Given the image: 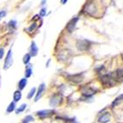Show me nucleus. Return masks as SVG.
Wrapping results in <instances>:
<instances>
[{
    "label": "nucleus",
    "instance_id": "f257e3e1",
    "mask_svg": "<svg viewBox=\"0 0 123 123\" xmlns=\"http://www.w3.org/2000/svg\"><path fill=\"white\" fill-rule=\"evenodd\" d=\"M77 48H78L79 51H85V50H88L89 47H90V42H89L87 40H79L78 41L76 44Z\"/></svg>",
    "mask_w": 123,
    "mask_h": 123
},
{
    "label": "nucleus",
    "instance_id": "f03ea898",
    "mask_svg": "<svg viewBox=\"0 0 123 123\" xmlns=\"http://www.w3.org/2000/svg\"><path fill=\"white\" fill-rule=\"evenodd\" d=\"M12 52H11V49L9 50L8 53H7L6 58H5V60H4V70H8L9 68L12 65Z\"/></svg>",
    "mask_w": 123,
    "mask_h": 123
},
{
    "label": "nucleus",
    "instance_id": "7ed1b4c3",
    "mask_svg": "<svg viewBox=\"0 0 123 123\" xmlns=\"http://www.w3.org/2000/svg\"><path fill=\"white\" fill-rule=\"evenodd\" d=\"M62 96L60 94H54L50 99V106L56 107L61 103Z\"/></svg>",
    "mask_w": 123,
    "mask_h": 123
},
{
    "label": "nucleus",
    "instance_id": "20e7f679",
    "mask_svg": "<svg viewBox=\"0 0 123 123\" xmlns=\"http://www.w3.org/2000/svg\"><path fill=\"white\" fill-rule=\"evenodd\" d=\"M101 81L103 82V84L105 85H113V78H112V74H107L104 76L102 77Z\"/></svg>",
    "mask_w": 123,
    "mask_h": 123
},
{
    "label": "nucleus",
    "instance_id": "39448f33",
    "mask_svg": "<svg viewBox=\"0 0 123 123\" xmlns=\"http://www.w3.org/2000/svg\"><path fill=\"white\" fill-rule=\"evenodd\" d=\"M97 7H96V5H95L94 4H92V3H90V4H87L86 5H85V11H86V13H88L89 15H90V16H94L95 13L97 12Z\"/></svg>",
    "mask_w": 123,
    "mask_h": 123
},
{
    "label": "nucleus",
    "instance_id": "423d86ee",
    "mask_svg": "<svg viewBox=\"0 0 123 123\" xmlns=\"http://www.w3.org/2000/svg\"><path fill=\"white\" fill-rule=\"evenodd\" d=\"M83 78H84V77H83L82 74H75V75L68 76V79L72 81V82L75 83V84H78V83L82 82Z\"/></svg>",
    "mask_w": 123,
    "mask_h": 123
},
{
    "label": "nucleus",
    "instance_id": "0eeeda50",
    "mask_svg": "<svg viewBox=\"0 0 123 123\" xmlns=\"http://www.w3.org/2000/svg\"><path fill=\"white\" fill-rule=\"evenodd\" d=\"M78 21V17H75V18H72V20L68 23L67 26H66V29H67L68 32H70V33H72V31L75 29V28H76V24H77V22Z\"/></svg>",
    "mask_w": 123,
    "mask_h": 123
},
{
    "label": "nucleus",
    "instance_id": "6e6552de",
    "mask_svg": "<svg viewBox=\"0 0 123 123\" xmlns=\"http://www.w3.org/2000/svg\"><path fill=\"white\" fill-rule=\"evenodd\" d=\"M82 92L84 96H86V97H90V96H92L96 93V90H94L93 88L91 87H89V86H85L82 89Z\"/></svg>",
    "mask_w": 123,
    "mask_h": 123
},
{
    "label": "nucleus",
    "instance_id": "1a4fd4ad",
    "mask_svg": "<svg viewBox=\"0 0 123 123\" xmlns=\"http://www.w3.org/2000/svg\"><path fill=\"white\" fill-rule=\"evenodd\" d=\"M109 121H110V114L109 112L103 114L98 119V121L100 123H108Z\"/></svg>",
    "mask_w": 123,
    "mask_h": 123
},
{
    "label": "nucleus",
    "instance_id": "9d476101",
    "mask_svg": "<svg viewBox=\"0 0 123 123\" xmlns=\"http://www.w3.org/2000/svg\"><path fill=\"white\" fill-rule=\"evenodd\" d=\"M44 90H45V84H41L39 86V88H38V91H37V93H36V97H35V102H37V101L41 98Z\"/></svg>",
    "mask_w": 123,
    "mask_h": 123
},
{
    "label": "nucleus",
    "instance_id": "9b49d317",
    "mask_svg": "<svg viewBox=\"0 0 123 123\" xmlns=\"http://www.w3.org/2000/svg\"><path fill=\"white\" fill-rule=\"evenodd\" d=\"M53 113V110H41L39 112H37V115H39L41 118H44V117H48Z\"/></svg>",
    "mask_w": 123,
    "mask_h": 123
},
{
    "label": "nucleus",
    "instance_id": "f8f14e48",
    "mask_svg": "<svg viewBox=\"0 0 123 123\" xmlns=\"http://www.w3.org/2000/svg\"><path fill=\"white\" fill-rule=\"evenodd\" d=\"M30 52H31V55L32 56H36L37 53H38V47H36L35 42H32L31 43V47H30Z\"/></svg>",
    "mask_w": 123,
    "mask_h": 123
},
{
    "label": "nucleus",
    "instance_id": "ddd939ff",
    "mask_svg": "<svg viewBox=\"0 0 123 123\" xmlns=\"http://www.w3.org/2000/svg\"><path fill=\"white\" fill-rule=\"evenodd\" d=\"M22 98V93L20 90H16L14 92V96H13V99L15 102H18L20 101V99Z\"/></svg>",
    "mask_w": 123,
    "mask_h": 123
},
{
    "label": "nucleus",
    "instance_id": "4468645a",
    "mask_svg": "<svg viewBox=\"0 0 123 123\" xmlns=\"http://www.w3.org/2000/svg\"><path fill=\"white\" fill-rule=\"evenodd\" d=\"M27 83H28V81H27L26 78H22V79L19 81V84H18V87L20 90H23V89L25 88V86H26Z\"/></svg>",
    "mask_w": 123,
    "mask_h": 123
},
{
    "label": "nucleus",
    "instance_id": "2eb2a0df",
    "mask_svg": "<svg viewBox=\"0 0 123 123\" xmlns=\"http://www.w3.org/2000/svg\"><path fill=\"white\" fill-rule=\"evenodd\" d=\"M115 75L118 79H123V69H118L115 72Z\"/></svg>",
    "mask_w": 123,
    "mask_h": 123
},
{
    "label": "nucleus",
    "instance_id": "dca6fc26",
    "mask_svg": "<svg viewBox=\"0 0 123 123\" xmlns=\"http://www.w3.org/2000/svg\"><path fill=\"white\" fill-rule=\"evenodd\" d=\"M123 100V95H121V96H119V97H117L116 99H115V101H114V103H113V104H112V107H115V106H116L117 104H118V103H120L121 102V101Z\"/></svg>",
    "mask_w": 123,
    "mask_h": 123
},
{
    "label": "nucleus",
    "instance_id": "f3484780",
    "mask_svg": "<svg viewBox=\"0 0 123 123\" xmlns=\"http://www.w3.org/2000/svg\"><path fill=\"white\" fill-rule=\"evenodd\" d=\"M15 109H16L15 103H10V105H9V107L7 108V112H8V113H11L12 111L15 110Z\"/></svg>",
    "mask_w": 123,
    "mask_h": 123
},
{
    "label": "nucleus",
    "instance_id": "a211bd4d",
    "mask_svg": "<svg viewBox=\"0 0 123 123\" xmlns=\"http://www.w3.org/2000/svg\"><path fill=\"white\" fill-rule=\"evenodd\" d=\"M30 58H31L30 54H29V53H26V54H25V55L23 56V63H24L25 65L29 64V60H30Z\"/></svg>",
    "mask_w": 123,
    "mask_h": 123
},
{
    "label": "nucleus",
    "instance_id": "6ab92c4d",
    "mask_svg": "<svg viewBox=\"0 0 123 123\" xmlns=\"http://www.w3.org/2000/svg\"><path fill=\"white\" fill-rule=\"evenodd\" d=\"M33 121H34V118L31 115H27L24 119L23 120V123H29Z\"/></svg>",
    "mask_w": 123,
    "mask_h": 123
},
{
    "label": "nucleus",
    "instance_id": "aec40b11",
    "mask_svg": "<svg viewBox=\"0 0 123 123\" xmlns=\"http://www.w3.org/2000/svg\"><path fill=\"white\" fill-rule=\"evenodd\" d=\"M26 107H27V104H25V103L22 104L20 106V108H18V109L16 110V114H19V113H21V112H23V111L26 109Z\"/></svg>",
    "mask_w": 123,
    "mask_h": 123
},
{
    "label": "nucleus",
    "instance_id": "412c9836",
    "mask_svg": "<svg viewBox=\"0 0 123 123\" xmlns=\"http://www.w3.org/2000/svg\"><path fill=\"white\" fill-rule=\"evenodd\" d=\"M35 90H36V89H35V88L31 89L30 91H29V95H28V98L30 99V98H32V97H33V96L35 94Z\"/></svg>",
    "mask_w": 123,
    "mask_h": 123
},
{
    "label": "nucleus",
    "instance_id": "4be33fe9",
    "mask_svg": "<svg viewBox=\"0 0 123 123\" xmlns=\"http://www.w3.org/2000/svg\"><path fill=\"white\" fill-rule=\"evenodd\" d=\"M31 74H32V69L31 68L26 69V72H25V77H26V78H29L31 76Z\"/></svg>",
    "mask_w": 123,
    "mask_h": 123
},
{
    "label": "nucleus",
    "instance_id": "5701e85b",
    "mask_svg": "<svg viewBox=\"0 0 123 123\" xmlns=\"http://www.w3.org/2000/svg\"><path fill=\"white\" fill-rule=\"evenodd\" d=\"M46 13H47V10L46 9H42V10H40V17H45L46 16Z\"/></svg>",
    "mask_w": 123,
    "mask_h": 123
},
{
    "label": "nucleus",
    "instance_id": "b1692460",
    "mask_svg": "<svg viewBox=\"0 0 123 123\" xmlns=\"http://www.w3.org/2000/svg\"><path fill=\"white\" fill-rule=\"evenodd\" d=\"M36 28V23H34L33 25H31L30 27H29V29H28V30L29 31V32H31V31H33V30H35V29Z\"/></svg>",
    "mask_w": 123,
    "mask_h": 123
},
{
    "label": "nucleus",
    "instance_id": "393cba45",
    "mask_svg": "<svg viewBox=\"0 0 123 123\" xmlns=\"http://www.w3.org/2000/svg\"><path fill=\"white\" fill-rule=\"evenodd\" d=\"M16 21H10V23H9V26L10 27H13V29H15L16 28Z\"/></svg>",
    "mask_w": 123,
    "mask_h": 123
},
{
    "label": "nucleus",
    "instance_id": "a878e982",
    "mask_svg": "<svg viewBox=\"0 0 123 123\" xmlns=\"http://www.w3.org/2000/svg\"><path fill=\"white\" fill-rule=\"evenodd\" d=\"M6 16V11H4V10H2V11H0V20L3 18V17H4Z\"/></svg>",
    "mask_w": 123,
    "mask_h": 123
},
{
    "label": "nucleus",
    "instance_id": "bb28decb",
    "mask_svg": "<svg viewBox=\"0 0 123 123\" xmlns=\"http://www.w3.org/2000/svg\"><path fill=\"white\" fill-rule=\"evenodd\" d=\"M4 49H3V48H0V60L3 58V56H4Z\"/></svg>",
    "mask_w": 123,
    "mask_h": 123
}]
</instances>
